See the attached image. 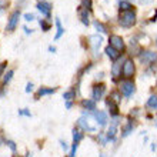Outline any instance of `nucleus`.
<instances>
[{"label": "nucleus", "mask_w": 157, "mask_h": 157, "mask_svg": "<svg viewBox=\"0 0 157 157\" xmlns=\"http://www.w3.org/2000/svg\"><path fill=\"white\" fill-rule=\"evenodd\" d=\"M7 144H9V147L12 149V151H16V144H14V141L9 140V141H7Z\"/></svg>", "instance_id": "nucleus-32"}, {"label": "nucleus", "mask_w": 157, "mask_h": 157, "mask_svg": "<svg viewBox=\"0 0 157 157\" xmlns=\"http://www.w3.org/2000/svg\"><path fill=\"white\" fill-rule=\"evenodd\" d=\"M25 32H26V33H27V34H29V33H32V30H29V29H27V27H25Z\"/></svg>", "instance_id": "nucleus-41"}, {"label": "nucleus", "mask_w": 157, "mask_h": 157, "mask_svg": "<svg viewBox=\"0 0 157 157\" xmlns=\"http://www.w3.org/2000/svg\"><path fill=\"white\" fill-rule=\"evenodd\" d=\"M36 7L39 9V12L41 14H44L47 19H50V10H52V4L49 2H46V0H39L37 2V6Z\"/></svg>", "instance_id": "nucleus-11"}, {"label": "nucleus", "mask_w": 157, "mask_h": 157, "mask_svg": "<svg viewBox=\"0 0 157 157\" xmlns=\"http://www.w3.org/2000/svg\"><path fill=\"white\" fill-rule=\"evenodd\" d=\"M82 139H83V133L78 128H75L73 130V143H80Z\"/></svg>", "instance_id": "nucleus-24"}, {"label": "nucleus", "mask_w": 157, "mask_h": 157, "mask_svg": "<svg viewBox=\"0 0 157 157\" xmlns=\"http://www.w3.org/2000/svg\"><path fill=\"white\" fill-rule=\"evenodd\" d=\"M77 126L82 128V130H84V132H90V133L96 132V127L91 126L90 121H89V114H87V113H84V116L77 120Z\"/></svg>", "instance_id": "nucleus-5"}, {"label": "nucleus", "mask_w": 157, "mask_h": 157, "mask_svg": "<svg viewBox=\"0 0 157 157\" xmlns=\"http://www.w3.org/2000/svg\"><path fill=\"white\" fill-rule=\"evenodd\" d=\"M82 106L84 109H87L89 112H96V101L93 99H87L82 101Z\"/></svg>", "instance_id": "nucleus-16"}, {"label": "nucleus", "mask_w": 157, "mask_h": 157, "mask_svg": "<svg viewBox=\"0 0 157 157\" xmlns=\"http://www.w3.org/2000/svg\"><path fill=\"white\" fill-rule=\"evenodd\" d=\"M32 90H33V84H32V83H27V86H26V91L30 93Z\"/></svg>", "instance_id": "nucleus-34"}, {"label": "nucleus", "mask_w": 157, "mask_h": 157, "mask_svg": "<svg viewBox=\"0 0 157 157\" xmlns=\"http://www.w3.org/2000/svg\"><path fill=\"white\" fill-rule=\"evenodd\" d=\"M127 2H132V0H127Z\"/></svg>", "instance_id": "nucleus-44"}, {"label": "nucleus", "mask_w": 157, "mask_h": 157, "mask_svg": "<svg viewBox=\"0 0 157 157\" xmlns=\"http://www.w3.org/2000/svg\"><path fill=\"white\" fill-rule=\"evenodd\" d=\"M156 46H157V39H156Z\"/></svg>", "instance_id": "nucleus-43"}, {"label": "nucleus", "mask_w": 157, "mask_h": 157, "mask_svg": "<svg viewBox=\"0 0 157 157\" xmlns=\"http://www.w3.org/2000/svg\"><path fill=\"white\" fill-rule=\"evenodd\" d=\"M116 134H117V127L116 126H110L109 130L106 132V137L109 141H114L116 140Z\"/></svg>", "instance_id": "nucleus-17"}, {"label": "nucleus", "mask_w": 157, "mask_h": 157, "mask_svg": "<svg viewBox=\"0 0 157 157\" xmlns=\"http://www.w3.org/2000/svg\"><path fill=\"white\" fill-rule=\"evenodd\" d=\"M19 113H20V114H25V116H30V113H29V112H26V109H25V110H20Z\"/></svg>", "instance_id": "nucleus-36"}, {"label": "nucleus", "mask_w": 157, "mask_h": 157, "mask_svg": "<svg viewBox=\"0 0 157 157\" xmlns=\"http://www.w3.org/2000/svg\"><path fill=\"white\" fill-rule=\"evenodd\" d=\"M157 149V146H156V143H153V144H151V150H153V151H154V150H156Z\"/></svg>", "instance_id": "nucleus-39"}, {"label": "nucleus", "mask_w": 157, "mask_h": 157, "mask_svg": "<svg viewBox=\"0 0 157 157\" xmlns=\"http://www.w3.org/2000/svg\"><path fill=\"white\" fill-rule=\"evenodd\" d=\"M75 97H76V93L73 90H71V91H66V93L63 94V99L67 100V101H69V100H71V99H75Z\"/></svg>", "instance_id": "nucleus-27"}, {"label": "nucleus", "mask_w": 157, "mask_h": 157, "mask_svg": "<svg viewBox=\"0 0 157 157\" xmlns=\"http://www.w3.org/2000/svg\"><path fill=\"white\" fill-rule=\"evenodd\" d=\"M119 91L124 96V97H127L128 99V97H132V96L134 94V91H136V86H134V83H133L132 80L126 78V80H123V82H120Z\"/></svg>", "instance_id": "nucleus-2"}, {"label": "nucleus", "mask_w": 157, "mask_h": 157, "mask_svg": "<svg viewBox=\"0 0 157 157\" xmlns=\"http://www.w3.org/2000/svg\"><path fill=\"white\" fill-rule=\"evenodd\" d=\"M121 69H123V66L120 64V63H114L112 67V75L114 76V77H117V76H121Z\"/></svg>", "instance_id": "nucleus-21"}, {"label": "nucleus", "mask_w": 157, "mask_h": 157, "mask_svg": "<svg viewBox=\"0 0 157 157\" xmlns=\"http://www.w3.org/2000/svg\"><path fill=\"white\" fill-rule=\"evenodd\" d=\"M89 40H90L91 52H93V54H94V56H97L100 46H101V41H103V37H101V36H99V34H93V36H90V37H89Z\"/></svg>", "instance_id": "nucleus-7"}, {"label": "nucleus", "mask_w": 157, "mask_h": 157, "mask_svg": "<svg viewBox=\"0 0 157 157\" xmlns=\"http://www.w3.org/2000/svg\"><path fill=\"white\" fill-rule=\"evenodd\" d=\"M60 144H62V149L63 150H69V146H67V143H64V141H60Z\"/></svg>", "instance_id": "nucleus-35"}, {"label": "nucleus", "mask_w": 157, "mask_h": 157, "mask_svg": "<svg viewBox=\"0 0 157 157\" xmlns=\"http://www.w3.org/2000/svg\"><path fill=\"white\" fill-rule=\"evenodd\" d=\"M136 73V66H134V62L132 59H126L123 62V69H121V75H123L124 78H130L134 76Z\"/></svg>", "instance_id": "nucleus-3"}, {"label": "nucleus", "mask_w": 157, "mask_h": 157, "mask_svg": "<svg viewBox=\"0 0 157 157\" xmlns=\"http://www.w3.org/2000/svg\"><path fill=\"white\" fill-rule=\"evenodd\" d=\"M12 76H13V70H9L6 75H4V80H3V83L4 84H7L10 80H12Z\"/></svg>", "instance_id": "nucleus-29"}, {"label": "nucleus", "mask_w": 157, "mask_h": 157, "mask_svg": "<svg viewBox=\"0 0 157 157\" xmlns=\"http://www.w3.org/2000/svg\"><path fill=\"white\" fill-rule=\"evenodd\" d=\"M49 52H52V53H54V52H56V47H53V46H50V47H49Z\"/></svg>", "instance_id": "nucleus-38"}, {"label": "nucleus", "mask_w": 157, "mask_h": 157, "mask_svg": "<svg viewBox=\"0 0 157 157\" xmlns=\"http://www.w3.org/2000/svg\"><path fill=\"white\" fill-rule=\"evenodd\" d=\"M66 107H67V109L71 107V103H70V101H67V103H66Z\"/></svg>", "instance_id": "nucleus-40"}, {"label": "nucleus", "mask_w": 157, "mask_h": 157, "mask_svg": "<svg viewBox=\"0 0 157 157\" xmlns=\"http://www.w3.org/2000/svg\"><path fill=\"white\" fill-rule=\"evenodd\" d=\"M25 20H26V21L34 20V14H32V13H26V14H25Z\"/></svg>", "instance_id": "nucleus-31"}, {"label": "nucleus", "mask_w": 157, "mask_h": 157, "mask_svg": "<svg viewBox=\"0 0 157 157\" xmlns=\"http://www.w3.org/2000/svg\"><path fill=\"white\" fill-rule=\"evenodd\" d=\"M106 104H107V107L110 109V114H112L113 117L119 116V104H117L116 101H113V100L109 97V99L106 100Z\"/></svg>", "instance_id": "nucleus-13"}, {"label": "nucleus", "mask_w": 157, "mask_h": 157, "mask_svg": "<svg viewBox=\"0 0 157 157\" xmlns=\"http://www.w3.org/2000/svg\"><path fill=\"white\" fill-rule=\"evenodd\" d=\"M99 157H106V156H104V154H100V156Z\"/></svg>", "instance_id": "nucleus-42"}, {"label": "nucleus", "mask_w": 157, "mask_h": 157, "mask_svg": "<svg viewBox=\"0 0 157 157\" xmlns=\"http://www.w3.org/2000/svg\"><path fill=\"white\" fill-rule=\"evenodd\" d=\"M56 27H57V33H56V36H54V40H59V39L63 36V33H64V29L62 27V21H60V19H56Z\"/></svg>", "instance_id": "nucleus-19"}, {"label": "nucleus", "mask_w": 157, "mask_h": 157, "mask_svg": "<svg viewBox=\"0 0 157 157\" xmlns=\"http://www.w3.org/2000/svg\"><path fill=\"white\" fill-rule=\"evenodd\" d=\"M106 94V84L103 83H100V84H94L93 86V91H91V99L94 100V101H99L101 100Z\"/></svg>", "instance_id": "nucleus-4"}, {"label": "nucleus", "mask_w": 157, "mask_h": 157, "mask_svg": "<svg viewBox=\"0 0 157 157\" xmlns=\"http://www.w3.org/2000/svg\"><path fill=\"white\" fill-rule=\"evenodd\" d=\"M153 0H140V3L141 4H149V3H151Z\"/></svg>", "instance_id": "nucleus-37"}, {"label": "nucleus", "mask_w": 157, "mask_h": 157, "mask_svg": "<svg viewBox=\"0 0 157 157\" xmlns=\"http://www.w3.org/2000/svg\"><path fill=\"white\" fill-rule=\"evenodd\" d=\"M6 66H7V63H0V76L3 75V71L6 70Z\"/></svg>", "instance_id": "nucleus-33"}, {"label": "nucleus", "mask_w": 157, "mask_h": 157, "mask_svg": "<svg viewBox=\"0 0 157 157\" xmlns=\"http://www.w3.org/2000/svg\"><path fill=\"white\" fill-rule=\"evenodd\" d=\"M19 17H20V12L16 10V12H13L9 17V21H7V26H6V30L7 32H13V30L16 29L17 23H19Z\"/></svg>", "instance_id": "nucleus-9"}, {"label": "nucleus", "mask_w": 157, "mask_h": 157, "mask_svg": "<svg viewBox=\"0 0 157 157\" xmlns=\"http://www.w3.org/2000/svg\"><path fill=\"white\" fill-rule=\"evenodd\" d=\"M119 23L124 29L133 27V26L136 25V13H134V10L121 12V14H120V17H119Z\"/></svg>", "instance_id": "nucleus-1"}, {"label": "nucleus", "mask_w": 157, "mask_h": 157, "mask_svg": "<svg viewBox=\"0 0 157 157\" xmlns=\"http://www.w3.org/2000/svg\"><path fill=\"white\" fill-rule=\"evenodd\" d=\"M139 57H140V62L143 64H150V63H153L157 60V53H154L151 50H143L139 54Z\"/></svg>", "instance_id": "nucleus-6"}, {"label": "nucleus", "mask_w": 157, "mask_h": 157, "mask_svg": "<svg viewBox=\"0 0 157 157\" xmlns=\"http://www.w3.org/2000/svg\"><path fill=\"white\" fill-rule=\"evenodd\" d=\"M99 141L101 146H106L109 143L107 137H106V133H99Z\"/></svg>", "instance_id": "nucleus-26"}, {"label": "nucleus", "mask_w": 157, "mask_h": 157, "mask_svg": "<svg viewBox=\"0 0 157 157\" xmlns=\"http://www.w3.org/2000/svg\"><path fill=\"white\" fill-rule=\"evenodd\" d=\"M93 117H94L96 123L99 124L100 127H104V126L107 124V121H109L107 113L103 112V110H96V112H93Z\"/></svg>", "instance_id": "nucleus-8"}, {"label": "nucleus", "mask_w": 157, "mask_h": 157, "mask_svg": "<svg viewBox=\"0 0 157 157\" xmlns=\"http://www.w3.org/2000/svg\"><path fill=\"white\" fill-rule=\"evenodd\" d=\"M109 97H110V99H112L113 101H116V103L119 104V103H120V100H121V93H120V91H112Z\"/></svg>", "instance_id": "nucleus-25"}, {"label": "nucleus", "mask_w": 157, "mask_h": 157, "mask_svg": "<svg viewBox=\"0 0 157 157\" xmlns=\"http://www.w3.org/2000/svg\"><path fill=\"white\" fill-rule=\"evenodd\" d=\"M119 6H120V10L121 12H128V10H132V3L127 2V0H120L119 2Z\"/></svg>", "instance_id": "nucleus-20"}, {"label": "nucleus", "mask_w": 157, "mask_h": 157, "mask_svg": "<svg viewBox=\"0 0 157 157\" xmlns=\"http://www.w3.org/2000/svg\"><path fill=\"white\" fill-rule=\"evenodd\" d=\"M133 128H134V123H133L132 120H128L127 123L121 127V137H127L133 132Z\"/></svg>", "instance_id": "nucleus-15"}, {"label": "nucleus", "mask_w": 157, "mask_h": 157, "mask_svg": "<svg viewBox=\"0 0 157 157\" xmlns=\"http://www.w3.org/2000/svg\"><path fill=\"white\" fill-rule=\"evenodd\" d=\"M78 17H80V20H82L83 25L89 26V23H90V20H89V10H87V9H84L83 6H80V7H78Z\"/></svg>", "instance_id": "nucleus-12"}, {"label": "nucleus", "mask_w": 157, "mask_h": 157, "mask_svg": "<svg viewBox=\"0 0 157 157\" xmlns=\"http://www.w3.org/2000/svg\"><path fill=\"white\" fill-rule=\"evenodd\" d=\"M104 53L107 54V56H109V57H110V59H112V60H114V62H116L117 59L120 57V53H119V52H117L116 49H114V47H112V46H110V44H109L107 47L104 49Z\"/></svg>", "instance_id": "nucleus-14"}, {"label": "nucleus", "mask_w": 157, "mask_h": 157, "mask_svg": "<svg viewBox=\"0 0 157 157\" xmlns=\"http://www.w3.org/2000/svg\"><path fill=\"white\" fill-rule=\"evenodd\" d=\"M146 106L149 109H151V110H157V96L156 94L150 96L147 99V101H146Z\"/></svg>", "instance_id": "nucleus-18"}, {"label": "nucleus", "mask_w": 157, "mask_h": 157, "mask_svg": "<svg viewBox=\"0 0 157 157\" xmlns=\"http://www.w3.org/2000/svg\"><path fill=\"white\" fill-rule=\"evenodd\" d=\"M93 25H94V27H96V30H97V32H100V33H107V27H106L101 21L96 20Z\"/></svg>", "instance_id": "nucleus-22"}, {"label": "nucleus", "mask_w": 157, "mask_h": 157, "mask_svg": "<svg viewBox=\"0 0 157 157\" xmlns=\"http://www.w3.org/2000/svg\"><path fill=\"white\" fill-rule=\"evenodd\" d=\"M109 44L112 46V47H114L117 52H123V50H124V41H123V39L120 37V36H116V34L110 36V39H109Z\"/></svg>", "instance_id": "nucleus-10"}, {"label": "nucleus", "mask_w": 157, "mask_h": 157, "mask_svg": "<svg viewBox=\"0 0 157 157\" xmlns=\"http://www.w3.org/2000/svg\"><path fill=\"white\" fill-rule=\"evenodd\" d=\"M39 23H40V27L43 30H44V32H47V30H50V27H52V25H50L49 21H46V20H40L39 21Z\"/></svg>", "instance_id": "nucleus-28"}, {"label": "nucleus", "mask_w": 157, "mask_h": 157, "mask_svg": "<svg viewBox=\"0 0 157 157\" xmlns=\"http://www.w3.org/2000/svg\"><path fill=\"white\" fill-rule=\"evenodd\" d=\"M82 3H83V7L87 9L89 12L91 10V0H82Z\"/></svg>", "instance_id": "nucleus-30"}, {"label": "nucleus", "mask_w": 157, "mask_h": 157, "mask_svg": "<svg viewBox=\"0 0 157 157\" xmlns=\"http://www.w3.org/2000/svg\"><path fill=\"white\" fill-rule=\"evenodd\" d=\"M54 91H56V89H46V87H41V89H39V91H37V97L46 96V94H53Z\"/></svg>", "instance_id": "nucleus-23"}]
</instances>
